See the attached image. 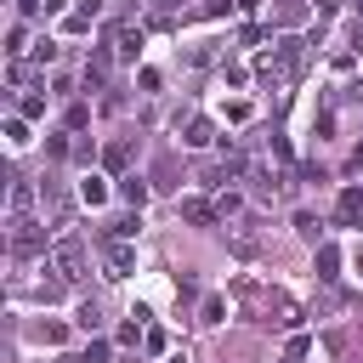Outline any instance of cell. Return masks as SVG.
Returning a JSON list of instances; mask_svg holds the SVG:
<instances>
[{"label": "cell", "instance_id": "6da1fadb", "mask_svg": "<svg viewBox=\"0 0 363 363\" xmlns=\"http://www.w3.org/2000/svg\"><path fill=\"white\" fill-rule=\"evenodd\" d=\"M255 68H261V79H267L272 91H284V85H289V79L306 68V45H301L295 34H284V40H278V45H272V51H267Z\"/></svg>", "mask_w": 363, "mask_h": 363}, {"label": "cell", "instance_id": "7a4b0ae2", "mask_svg": "<svg viewBox=\"0 0 363 363\" xmlns=\"http://www.w3.org/2000/svg\"><path fill=\"white\" fill-rule=\"evenodd\" d=\"M51 272H57V284H74V278L85 272V244H79L74 233H62V238L51 244Z\"/></svg>", "mask_w": 363, "mask_h": 363}, {"label": "cell", "instance_id": "3957f363", "mask_svg": "<svg viewBox=\"0 0 363 363\" xmlns=\"http://www.w3.org/2000/svg\"><path fill=\"white\" fill-rule=\"evenodd\" d=\"M136 267V244L130 238H102V272L108 278H125Z\"/></svg>", "mask_w": 363, "mask_h": 363}, {"label": "cell", "instance_id": "277c9868", "mask_svg": "<svg viewBox=\"0 0 363 363\" xmlns=\"http://www.w3.org/2000/svg\"><path fill=\"white\" fill-rule=\"evenodd\" d=\"M11 227H17V233H11V255H40V250H45V238H40V227H34L28 216H17Z\"/></svg>", "mask_w": 363, "mask_h": 363}, {"label": "cell", "instance_id": "5b68a950", "mask_svg": "<svg viewBox=\"0 0 363 363\" xmlns=\"http://www.w3.org/2000/svg\"><path fill=\"white\" fill-rule=\"evenodd\" d=\"M108 45H113L119 57H136V51H142V23H113V28H108Z\"/></svg>", "mask_w": 363, "mask_h": 363}, {"label": "cell", "instance_id": "8992f818", "mask_svg": "<svg viewBox=\"0 0 363 363\" xmlns=\"http://www.w3.org/2000/svg\"><path fill=\"white\" fill-rule=\"evenodd\" d=\"M182 142H187V147H210V142H216V125H210L204 113H193V119L182 125Z\"/></svg>", "mask_w": 363, "mask_h": 363}, {"label": "cell", "instance_id": "52a82bcc", "mask_svg": "<svg viewBox=\"0 0 363 363\" xmlns=\"http://www.w3.org/2000/svg\"><path fill=\"white\" fill-rule=\"evenodd\" d=\"M335 216H340L346 227H363V187H346L340 204H335Z\"/></svg>", "mask_w": 363, "mask_h": 363}, {"label": "cell", "instance_id": "ba28073f", "mask_svg": "<svg viewBox=\"0 0 363 363\" xmlns=\"http://www.w3.org/2000/svg\"><path fill=\"white\" fill-rule=\"evenodd\" d=\"M216 204H204V199H182V221H193V227H216Z\"/></svg>", "mask_w": 363, "mask_h": 363}, {"label": "cell", "instance_id": "9c48e42d", "mask_svg": "<svg viewBox=\"0 0 363 363\" xmlns=\"http://www.w3.org/2000/svg\"><path fill=\"white\" fill-rule=\"evenodd\" d=\"M96 11H102V0H79V11H68V17H62V28H68V34H85Z\"/></svg>", "mask_w": 363, "mask_h": 363}, {"label": "cell", "instance_id": "30bf717a", "mask_svg": "<svg viewBox=\"0 0 363 363\" xmlns=\"http://www.w3.org/2000/svg\"><path fill=\"white\" fill-rule=\"evenodd\" d=\"M119 199H125L130 210H142V204H147V182H142V176H119Z\"/></svg>", "mask_w": 363, "mask_h": 363}, {"label": "cell", "instance_id": "8fae6325", "mask_svg": "<svg viewBox=\"0 0 363 363\" xmlns=\"http://www.w3.org/2000/svg\"><path fill=\"white\" fill-rule=\"evenodd\" d=\"M125 164H130V142H108V147H102V170H113V176H119Z\"/></svg>", "mask_w": 363, "mask_h": 363}, {"label": "cell", "instance_id": "7c38bea8", "mask_svg": "<svg viewBox=\"0 0 363 363\" xmlns=\"http://www.w3.org/2000/svg\"><path fill=\"white\" fill-rule=\"evenodd\" d=\"M79 199H85L91 210H96V204H108V182H102V176H85V182H79Z\"/></svg>", "mask_w": 363, "mask_h": 363}, {"label": "cell", "instance_id": "4fadbf2b", "mask_svg": "<svg viewBox=\"0 0 363 363\" xmlns=\"http://www.w3.org/2000/svg\"><path fill=\"white\" fill-rule=\"evenodd\" d=\"M306 352H312V340H306V335L295 329V335L284 340V357H278V363H306Z\"/></svg>", "mask_w": 363, "mask_h": 363}, {"label": "cell", "instance_id": "5bb4252c", "mask_svg": "<svg viewBox=\"0 0 363 363\" xmlns=\"http://www.w3.org/2000/svg\"><path fill=\"white\" fill-rule=\"evenodd\" d=\"M102 238H136V216H113V221H102Z\"/></svg>", "mask_w": 363, "mask_h": 363}, {"label": "cell", "instance_id": "9a60e30c", "mask_svg": "<svg viewBox=\"0 0 363 363\" xmlns=\"http://www.w3.org/2000/svg\"><path fill=\"white\" fill-rule=\"evenodd\" d=\"M340 272V250L335 244H318V278H335Z\"/></svg>", "mask_w": 363, "mask_h": 363}, {"label": "cell", "instance_id": "2e32d148", "mask_svg": "<svg viewBox=\"0 0 363 363\" xmlns=\"http://www.w3.org/2000/svg\"><path fill=\"white\" fill-rule=\"evenodd\" d=\"M142 318H147V312H130V323H119L113 340H119V346H136V340H142Z\"/></svg>", "mask_w": 363, "mask_h": 363}, {"label": "cell", "instance_id": "e0dca14e", "mask_svg": "<svg viewBox=\"0 0 363 363\" xmlns=\"http://www.w3.org/2000/svg\"><path fill=\"white\" fill-rule=\"evenodd\" d=\"M28 204H34V187L28 182H11V216H23Z\"/></svg>", "mask_w": 363, "mask_h": 363}, {"label": "cell", "instance_id": "ac0fdd59", "mask_svg": "<svg viewBox=\"0 0 363 363\" xmlns=\"http://www.w3.org/2000/svg\"><path fill=\"white\" fill-rule=\"evenodd\" d=\"M199 318H204V323H221V318H227V301H221V295H204Z\"/></svg>", "mask_w": 363, "mask_h": 363}, {"label": "cell", "instance_id": "d6986e66", "mask_svg": "<svg viewBox=\"0 0 363 363\" xmlns=\"http://www.w3.org/2000/svg\"><path fill=\"white\" fill-rule=\"evenodd\" d=\"M250 182H255V199H272V193H278V187H284V182H278V176H267V170H255V176H250Z\"/></svg>", "mask_w": 363, "mask_h": 363}, {"label": "cell", "instance_id": "ffe728a7", "mask_svg": "<svg viewBox=\"0 0 363 363\" xmlns=\"http://www.w3.org/2000/svg\"><path fill=\"white\" fill-rule=\"evenodd\" d=\"M17 113H23V119H40V113H45V96H23Z\"/></svg>", "mask_w": 363, "mask_h": 363}, {"label": "cell", "instance_id": "44dd1931", "mask_svg": "<svg viewBox=\"0 0 363 363\" xmlns=\"http://www.w3.org/2000/svg\"><path fill=\"white\" fill-rule=\"evenodd\" d=\"M85 125H91V108L74 102V108H68V130H85Z\"/></svg>", "mask_w": 363, "mask_h": 363}, {"label": "cell", "instance_id": "7402d4cb", "mask_svg": "<svg viewBox=\"0 0 363 363\" xmlns=\"http://www.w3.org/2000/svg\"><path fill=\"white\" fill-rule=\"evenodd\" d=\"M6 142L23 147V142H28V125H23V119H6Z\"/></svg>", "mask_w": 363, "mask_h": 363}, {"label": "cell", "instance_id": "603a6c76", "mask_svg": "<svg viewBox=\"0 0 363 363\" xmlns=\"http://www.w3.org/2000/svg\"><path fill=\"white\" fill-rule=\"evenodd\" d=\"M295 233H301V238H318V216L301 210V216H295Z\"/></svg>", "mask_w": 363, "mask_h": 363}, {"label": "cell", "instance_id": "cb8c5ba5", "mask_svg": "<svg viewBox=\"0 0 363 363\" xmlns=\"http://www.w3.org/2000/svg\"><path fill=\"white\" fill-rule=\"evenodd\" d=\"M96 323H102V312H96V301H85V306H79V329H85V335H91V329H96Z\"/></svg>", "mask_w": 363, "mask_h": 363}, {"label": "cell", "instance_id": "d4e9b609", "mask_svg": "<svg viewBox=\"0 0 363 363\" xmlns=\"http://www.w3.org/2000/svg\"><path fill=\"white\" fill-rule=\"evenodd\" d=\"M62 335H68L62 323H40V340H45V346H62Z\"/></svg>", "mask_w": 363, "mask_h": 363}, {"label": "cell", "instance_id": "484cf974", "mask_svg": "<svg viewBox=\"0 0 363 363\" xmlns=\"http://www.w3.org/2000/svg\"><path fill=\"white\" fill-rule=\"evenodd\" d=\"M301 17H306L301 0H284V6H278V23H301Z\"/></svg>", "mask_w": 363, "mask_h": 363}, {"label": "cell", "instance_id": "4316f807", "mask_svg": "<svg viewBox=\"0 0 363 363\" xmlns=\"http://www.w3.org/2000/svg\"><path fill=\"white\" fill-rule=\"evenodd\" d=\"M79 363H108V340H91V346H85V357H79Z\"/></svg>", "mask_w": 363, "mask_h": 363}, {"label": "cell", "instance_id": "83f0119b", "mask_svg": "<svg viewBox=\"0 0 363 363\" xmlns=\"http://www.w3.org/2000/svg\"><path fill=\"white\" fill-rule=\"evenodd\" d=\"M233 6H238V0H204V6H199V11H204V17H227V11H233Z\"/></svg>", "mask_w": 363, "mask_h": 363}, {"label": "cell", "instance_id": "f1b7e54d", "mask_svg": "<svg viewBox=\"0 0 363 363\" xmlns=\"http://www.w3.org/2000/svg\"><path fill=\"white\" fill-rule=\"evenodd\" d=\"M45 153H51V159H68L74 147H68V136H51V142H45Z\"/></svg>", "mask_w": 363, "mask_h": 363}, {"label": "cell", "instance_id": "f546056e", "mask_svg": "<svg viewBox=\"0 0 363 363\" xmlns=\"http://www.w3.org/2000/svg\"><path fill=\"white\" fill-rule=\"evenodd\" d=\"M142 346H147V352H164L170 340H164V329H147V335H142Z\"/></svg>", "mask_w": 363, "mask_h": 363}, {"label": "cell", "instance_id": "4dcf8cb0", "mask_svg": "<svg viewBox=\"0 0 363 363\" xmlns=\"http://www.w3.org/2000/svg\"><path fill=\"white\" fill-rule=\"evenodd\" d=\"M40 6H45V0H17V11H23V17H34Z\"/></svg>", "mask_w": 363, "mask_h": 363}, {"label": "cell", "instance_id": "1f68e13d", "mask_svg": "<svg viewBox=\"0 0 363 363\" xmlns=\"http://www.w3.org/2000/svg\"><path fill=\"white\" fill-rule=\"evenodd\" d=\"M62 6H68V0H45V11H62Z\"/></svg>", "mask_w": 363, "mask_h": 363}, {"label": "cell", "instance_id": "d6a6232c", "mask_svg": "<svg viewBox=\"0 0 363 363\" xmlns=\"http://www.w3.org/2000/svg\"><path fill=\"white\" fill-rule=\"evenodd\" d=\"M255 6H261V0H238V11H255Z\"/></svg>", "mask_w": 363, "mask_h": 363}, {"label": "cell", "instance_id": "836d02e7", "mask_svg": "<svg viewBox=\"0 0 363 363\" xmlns=\"http://www.w3.org/2000/svg\"><path fill=\"white\" fill-rule=\"evenodd\" d=\"M357 272H363V250H357Z\"/></svg>", "mask_w": 363, "mask_h": 363}, {"label": "cell", "instance_id": "e575fe53", "mask_svg": "<svg viewBox=\"0 0 363 363\" xmlns=\"http://www.w3.org/2000/svg\"><path fill=\"white\" fill-rule=\"evenodd\" d=\"M159 6H182V0H159Z\"/></svg>", "mask_w": 363, "mask_h": 363}]
</instances>
